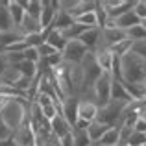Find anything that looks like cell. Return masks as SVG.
<instances>
[{
  "mask_svg": "<svg viewBox=\"0 0 146 146\" xmlns=\"http://www.w3.org/2000/svg\"><path fill=\"white\" fill-rule=\"evenodd\" d=\"M30 104L32 102H28L26 98H13V100H9V102L6 104V107H4L2 111H0L4 122L7 124V128H9L13 133L28 120Z\"/></svg>",
  "mask_w": 146,
  "mask_h": 146,
  "instance_id": "obj_1",
  "label": "cell"
},
{
  "mask_svg": "<svg viewBox=\"0 0 146 146\" xmlns=\"http://www.w3.org/2000/svg\"><path fill=\"white\" fill-rule=\"evenodd\" d=\"M122 67V82L128 83H144L146 82V59L129 52L120 57Z\"/></svg>",
  "mask_w": 146,
  "mask_h": 146,
  "instance_id": "obj_2",
  "label": "cell"
},
{
  "mask_svg": "<svg viewBox=\"0 0 146 146\" xmlns=\"http://www.w3.org/2000/svg\"><path fill=\"white\" fill-rule=\"evenodd\" d=\"M111 83H113V76L109 72H104L102 76L94 82L93 85V102L98 107H104L111 102Z\"/></svg>",
  "mask_w": 146,
  "mask_h": 146,
  "instance_id": "obj_3",
  "label": "cell"
},
{
  "mask_svg": "<svg viewBox=\"0 0 146 146\" xmlns=\"http://www.w3.org/2000/svg\"><path fill=\"white\" fill-rule=\"evenodd\" d=\"M128 106V104L124 102H115V100H111L107 106L100 107L98 109V122H102V124H107V126H118L120 124V117H122V111H124V107Z\"/></svg>",
  "mask_w": 146,
  "mask_h": 146,
  "instance_id": "obj_4",
  "label": "cell"
},
{
  "mask_svg": "<svg viewBox=\"0 0 146 146\" xmlns=\"http://www.w3.org/2000/svg\"><path fill=\"white\" fill-rule=\"evenodd\" d=\"M98 109L100 107L93 100L89 98H80V106H78V128L87 129L91 122H94L98 118Z\"/></svg>",
  "mask_w": 146,
  "mask_h": 146,
  "instance_id": "obj_5",
  "label": "cell"
},
{
  "mask_svg": "<svg viewBox=\"0 0 146 146\" xmlns=\"http://www.w3.org/2000/svg\"><path fill=\"white\" fill-rule=\"evenodd\" d=\"M57 11H59V0H43V11L39 17V24L43 32H50L54 26V19H56Z\"/></svg>",
  "mask_w": 146,
  "mask_h": 146,
  "instance_id": "obj_6",
  "label": "cell"
},
{
  "mask_svg": "<svg viewBox=\"0 0 146 146\" xmlns=\"http://www.w3.org/2000/svg\"><path fill=\"white\" fill-rule=\"evenodd\" d=\"M13 141L17 146H37V133L33 131L30 118L13 133Z\"/></svg>",
  "mask_w": 146,
  "mask_h": 146,
  "instance_id": "obj_7",
  "label": "cell"
},
{
  "mask_svg": "<svg viewBox=\"0 0 146 146\" xmlns=\"http://www.w3.org/2000/svg\"><path fill=\"white\" fill-rule=\"evenodd\" d=\"M89 54V50L83 46L82 43H80L78 39L76 41H68L67 48L63 50V59L67 61V63H74V65H80L83 61V57Z\"/></svg>",
  "mask_w": 146,
  "mask_h": 146,
  "instance_id": "obj_8",
  "label": "cell"
},
{
  "mask_svg": "<svg viewBox=\"0 0 146 146\" xmlns=\"http://www.w3.org/2000/svg\"><path fill=\"white\" fill-rule=\"evenodd\" d=\"M78 106H80V96H68L61 104V115L70 124V128H76V124H78Z\"/></svg>",
  "mask_w": 146,
  "mask_h": 146,
  "instance_id": "obj_9",
  "label": "cell"
},
{
  "mask_svg": "<svg viewBox=\"0 0 146 146\" xmlns=\"http://www.w3.org/2000/svg\"><path fill=\"white\" fill-rule=\"evenodd\" d=\"M93 54H94V59H96L98 67L102 68L104 72H109L111 74V67H113V52H111L104 43H100L98 48L94 50Z\"/></svg>",
  "mask_w": 146,
  "mask_h": 146,
  "instance_id": "obj_10",
  "label": "cell"
},
{
  "mask_svg": "<svg viewBox=\"0 0 146 146\" xmlns=\"http://www.w3.org/2000/svg\"><path fill=\"white\" fill-rule=\"evenodd\" d=\"M128 39V32H124V30L120 28H106L102 30V43L106 44L107 48L115 46V44L122 43V41Z\"/></svg>",
  "mask_w": 146,
  "mask_h": 146,
  "instance_id": "obj_11",
  "label": "cell"
},
{
  "mask_svg": "<svg viewBox=\"0 0 146 146\" xmlns=\"http://www.w3.org/2000/svg\"><path fill=\"white\" fill-rule=\"evenodd\" d=\"M78 41L89 50V52H94V50L98 48V44L102 43V30L100 28H89Z\"/></svg>",
  "mask_w": 146,
  "mask_h": 146,
  "instance_id": "obj_12",
  "label": "cell"
},
{
  "mask_svg": "<svg viewBox=\"0 0 146 146\" xmlns=\"http://www.w3.org/2000/svg\"><path fill=\"white\" fill-rule=\"evenodd\" d=\"M111 100H115V102H124V104L133 102V98L129 96V93L126 91L122 80H113V83H111Z\"/></svg>",
  "mask_w": 146,
  "mask_h": 146,
  "instance_id": "obj_13",
  "label": "cell"
},
{
  "mask_svg": "<svg viewBox=\"0 0 146 146\" xmlns=\"http://www.w3.org/2000/svg\"><path fill=\"white\" fill-rule=\"evenodd\" d=\"M13 67H17V70L21 72L22 78H28V80H32V82H35V80L39 78V65H37V63H32V61L22 59L21 63L13 65Z\"/></svg>",
  "mask_w": 146,
  "mask_h": 146,
  "instance_id": "obj_14",
  "label": "cell"
},
{
  "mask_svg": "<svg viewBox=\"0 0 146 146\" xmlns=\"http://www.w3.org/2000/svg\"><path fill=\"white\" fill-rule=\"evenodd\" d=\"M46 43L52 48H56L57 52L63 54V50L67 48L68 41H67V37L63 35V32H59V30H50V32L46 33Z\"/></svg>",
  "mask_w": 146,
  "mask_h": 146,
  "instance_id": "obj_15",
  "label": "cell"
},
{
  "mask_svg": "<svg viewBox=\"0 0 146 146\" xmlns=\"http://www.w3.org/2000/svg\"><path fill=\"white\" fill-rule=\"evenodd\" d=\"M50 131H52L54 135H57L59 139H63L65 135H68V133L72 131V128H70V124L63 118V115H57V117L50 122Z\"/></svg>",
  "mask_w": 146,
  "mask_h": 146,
  "instance_id": "obj_16",
  "label": "cell"
},
{
  "mask_svg": "<svg viewBox=\"0 0 146 146\" xmlns=\"http://www.w3.org/2000/svg\"><path fill=\"white\" fill-rule=\"evenodd\" d=\"M17 28L11 19V13H9V7H7V2L0 0V33L4 32H9V30Z\"/></svg>",
  "mask_w": 146,
  "mask_h": 146,
  "instance_id": "obj_17",
  "label": "cell"
},
{
  "mask_svg": "<svg viewBox=\"0 0 146 146\" xmlns=\"http://www.w3.org/2000/svg\"><path fill=\"white\" fill-rule=\"evenodd\" d=\"M19 30L22 32V35L28 37V35H33V33H43V30H41V24L37 19L30 17V15H26L24 19H22L21 26H19Z\"/></svg>",
  "mask_w": 146,
  "mask_h": 146,
  "instance_id": "obj_18",
  "label": "cell"
},
{
  "mask_svg": "<svg viewBox=\"0 0 146 146\" xmlns=\"http://www.w3.org/2000/svg\"><path fill=\"white\" fill-rule=\"evenodd\" d=\"M109 128H111V126L94 120V122H91L89 128H87V135H89V139L93 141V144H96V143H100V139L107 133V129H109Z\"/></svg>",
  "mask_w": 146,
  "mask_h": 146,
  "instance_id": "obj_19",
  "label": "cell"
},
{
  "mask_svg": "<svg viewBox=\"0 0 146 146\" xmlns=\"http://www.w3.org/2000/svg\"><path fill=\"white\" fill-rule=\"evenodd\" d=\"M19 41H24V35H22V32L19 28H13V30H9V32L0 33V46L4 50L7 46H11V44L19 43Z\"/></svg>",
  "mask_w": 146,
  "mask_h": 146,
  "instance_id": "obj_20",
  "label": "cell"
},
{
  "mask_svg": "<svg viewBox=\"0 0 146 146\" xmlns=\"http://www.w3.org/2000/svg\"><path fill=\"white\" fill-rule=\"evenodd\" d=\"M96 144L98 146H117V144H120V126H111V128L107 129V133Z\"/></svg>",
  "mask_w": 146,
  "mask_h": 146,
  "instance_id": "obj_21",
  "label": "cell"
},
{
  "mask_svg": "<svg viewBox=\"0 0 146 146\" xmlns=\"http://www.w3.org/2000/svg\"><path fill=\"white\" fill-rule=\"evenodd\" d=\"M21 72L17 70V67H7L6 70L0 74V83L2 85H7V87H15L19 82H21Z\"/></svg>",
  "mask_w": 146,
  "mask_h": 146,
  "instance_id": "obj_22",
  "label": "cell"
},
{
  "mask_svg": "<svg viewBox=\"0 0 146 146\" xmlns=\"http://www.w3.org/2000/svg\"><path fill=\"white\" fill-rule=\"evenodd\" d=\"M74 24V17L72 15H68L67 11H57L56 19H54V26L52 30H59V32H65L67 28H70V26Z\"/></svg>",
  "mask_w": 146,
  "mask_h": 146,
  "instance_id": "obj_23",
  "label": "cell"
},
{
  "mask_svg": "<svg viewBox=\"0 0 146 146\" xmlns=\"http://www.w3.org/2000/svg\"><path fill=\"white\" fill-rule=\"evenodd\" d=\"M7 7H9V13H11V19H13L15 26L19 28L21 22H22V19L26 17V9L22 7L21 0H9V2H7Z\"/></svg>",
  "mask_w": 146,
  "mask_h": 146,
  "instance_id": "obj_24",
  "label": "cell"
},
{
  "mask_svg": "<svg viewBox=\"0 0 146 146\" xmlns=\"http://www.w3.org/2000/svg\"><path fill=\"white\" fill-rule=\"evenodd\" d=\"M21 4L26 9V15H30V17L39 21L41 11H43V2H41V0H28V2H26V0H21Z\"/></svg>",
  "mask_w": 146,
  "mask_h": 146,
  "instance_id": "obj_25",
  "label": "cell"
},
{
  "mask_svg": "<svg viewBox=\"0 0 146 146\" xmlns=\"http://www.w3.org/2000/svg\"><path fill=\"white\" fill-rule=\"evenodd\" d=\"M72 139H74V146H93V141L87 135V129L83 128H72Z\"/></svg>",
  "mask_w": 146,
  "mask_h": 146,
  "instance_id": "obj_26",
  "label": "cell"
},
{
  "mask_svg": "<svg viewBox=\"0 0 146 146\" xmlns=\"http://www.w3.org/2000/svg\"><path fill=\"white\" fill-rule=\"evenodd\" d=\"M96 4L98 2H93V0H80L78 7L74 9V13H72V17H80V15H85V13H93L94 9H96Z\"/></svg>",
  "mask_w": 146,
  "mask_h": 146,
  "instance_id": "obj_27",
  "label": "cell"
},
{
  "mask_svg": "<svg viewBox=\"0 0 146 146\" xmlns=\"http://www.w3.org/2000/svg\"><path fill=\"white\" fill-rule=\"evenodd\" d=\"M94 15H96V26L100 30H104L107 26V22H109V15H107L106 7L102 6V2L96 4V9H94Z\"/></svg>",
  "mask_w": 146,
  "mask_h": 146,
  "instance_id": "obj_28",
  "label": "cell"
},
{
  "mask_svg": "<svg viewBox=\"0 0 146 146\" xmlns=\"http://www.w3.org/2000/svg\"><path fill=\"white\" fill-rule=\"evenodd\" d=\"M74 22H76V24L85 26V28H98V26H96V15H94V11H93V13H85V15L76 17Z\"/></svg>",
  "mask_w": 146,
  "mask_h": 146,
  "instance_id": "obj_29",
  "label": "cell"
},
{
  "mask_svg": "<svg viewBox=\"0 0 146 146\" xmlns=\"http://www.w3.org/2000/svg\"><path fill=\"white\" fill-rule=\"evenodd\" d=\"M124 146H146V133H139L133 129V133L129 135Z\"/></svg>",
  "mask_w": 146,
  "mask_h": 146,
  "instance_id": "obj_30",
  "label": "cell"
},
{
  "mask_svg": "<svg viewBox=\"0 0 146 146\" xmlns=\"http://www.w3.org/2000/svg\"><path fill=\"white\" fill-rule=\"evenodd\" d=\"M128 37L131 41H135V43H139V41H146V30L143 26H133L131 30H128Z\"/></svg>",
  "mask_w": 146,
  "mask_h": 146,
  "instance_id": "obj_31",
  "label": "cell"
},
{
  "mask_svg": "<svg viewBox=\"0 0 146 146\" xmlns=\"http://www.w3.org/2000/svg\"><path fill=\"white\" fill-rule=\"evenodd\" d=\"M22 59H26V61H32V63H37L39 65V61H41V54H39V50L37 48H33V46H28L22 52Z\"/></svg>",
  "mask_w": 146,
  "mask_h": 146,
  "instance_id": "obj_32",
  "label": "cell"
},
{
  "mask_svg": "<svg viewBox=\"0 0 146 146\" xmlns=\"http://www.w3.org/2000/svg\"><path fill=\"white\" fill-rule=\"evenodd\" d=\"M80 0H59V9L61 11H67L68 15L74 13V9L78 7Z\"/></svg>",
  "mask_w": 146,
  "mask_h": 146,
  "instance_id": "obj_33",
  "label": "cell"
},
{
  "mask_svg": "<svg viewBox=\"0 0 146 146\" xmlns=\"http://www.w3.org/2000/svg\"><path fill=\"white\" fill-rule=\"evenodd\" d=\"M133 13L137 15V19H139V21H144V19H146V0H135Z\"/></svg>",
  "mask_w": 146,
  "mask_h": 146,
  "instance_id": "obj_34",
  "label": "cell"
},
{
  "mask_svg": "<svg viewBox=\"0 0 146 146\" xmlns=\"http://www.w3.org/2000/svg\"><path fill=\"white\" fill-rule=\"evenodd\" d=\"M131 106L135 107V111L139 113V118L146 120V98H141V100H133Z\"/></svg>",
  "mask_w": 146,
  "mask_h": 146,
  "instance_id": "obj_35",
  "label": "cell"
},
{
  "mask_svg": "<svg viewBox=\"0 0 146 146\" xmlns=\"http://www.w3.org/2000/svg\"><path fill=\"white\" fill-rule=\"evenodd\" d=\"M41 111H43V117L46 118V120H50V122H52L54 118L57 117V115H61V113H59V109H57V106H48V107H43Z\"/></svg>",
  "mask_w": 146,
  "mask_h": 146,
  "instance_id": "obj_36",
  "label": "cell"
},
{
  "mask_svg": "<svg viewBox=\"0 0 146 146\" xmlns=\"http://www.w3.org/2000/svg\"><path fill=\"white\" fill-rule=\"evenodd\" d=\"M37 50H39V54H41V59H46V57L54 56V54H57V50H56V48H52L48 43H43ZM59 54H61V52H59Z\"/></svg>",
  "mask_w": 146,
  "mask_h": 146,
  "instance_id": "obj_37",
  "label": "cell"
},
{
  "mask_svg": "<svg viewBox=\"0 0 146 146\" xmlns=\"http://www.w3.org/2000/svg\"><path fill=\"white\" fill-rule=\"evenodd\" d=\"M13 137V131L7 128V124L4 122L2 115H0V141H6V139H11Z\"/></svg>",
  "mask_w": 146,
  "mask_h": 146,
  "instance_id": "obj_38",
  "label": "cell"
},
{
  "mask_svg": "<svg viewBox=\"0 0 146 146\" xmlns=\"http://www.w3.org/2000/svg\"><path fill=\"white\" fill-rule=\"evenodd\" d=\"M131 52H135L137 56H141L143 59H146V41H139V43H135Z\"/></svg>",
  "mask_w": 146,
  "mask_h": 146,
  "instance_id": "obj_39",
  "label": "cell"
},
{
  "mask_svg": "<svg viewBox=\"0 0 146 146\" xmlns=\"http://www.w3.org/2000/svg\"><path fill=\"white\" fill-rule=\"evenodd\" d=\"M133 133V128L128 126H120V144H126V141L129 139V135Z\"/></svg>",
  "mask_w": 146,
  "mask_h": 146,
  "instance_id": "obj_40",
  "label": "cell"
},
{
  "mask_svg": "<svg viewBox=\"0 0 146 146\" xmlns=\"http://www.w3.org/2000/svg\"><path fill=\"white\" fill-rule=\"evenodd\" d=\"M135 131L139 133H146V120H143V118H139L135 124Z\"/></svg>",
  "mask_w": 146,
  "mask_h": 146,
  "instance_id": "obj_41",
  "label": "cell"
},
{
  "mask_svg": "<svg viewBox=\"0 0 146 146\" xmlns=\"http://www.w3.org/2000/svg\"><path fill=\"white\" fill-rule=\"evenodd\" d=\"M9 100H13V98H7V96H2V94H0V111L6 107V104L9 102Z\"/></svg>",
  "mask_w": 146,
  "mask_h": 146,
  "instance_id": "obj_42",
  "label": "cell"
},
{
  "mask_svg": "<svg viewBox=\"0 0 146 146\" xmlns=\"http://www.w3.org/2000/svg\"><path fill=\"white\" fill-rule=\"evenodd\" d=\"M0 146H17V144H15L13 137H11V139H6V141H0Z\"/></svg>",
  "mask_w": 146,
  "mask_h": 146,
  "instance_id": "obj_43",
  "label": "cell"
},
{
  "mask_svg": "<svg viewBox=\"0 0 146 146\" xmlns=\"http://www.w3.org/2000/svg\"><path fill=\"white\" fill-rule=\"evenodd\" d=\"M141 26H143V28L146 30V19H144V21H141Z\"/></svg>",
  "mask_w": 146,
  "mask_h": 146,
  "instance_id": "obj_44",
  "label": "cell"
},
{
  "mask_svg": "<svg viewBox=\"0 0 146 146\" xmlns=\"http://www.w3.org/2000/svg\"><path fill=\"white\" fill-rule=\"evenodd\" d=\"M117 146H124V144H117Z\"/></svg>",
  "mask_w": 146,
  "mask_h": 146,
  "instance_id": "obj_45",
  "label": "cell"
},
{
  "mask_svg": "<svg viewBox=\"0 0 146 146\" xmlns=\"http://www.w3.org/2000/svg\"><path fill=\"white\" fill-rule=\"evenodd\" d=\"M93 146H98V144H93Z\"/></svg>",
  "mask_w": 146,
  "mask_h": 146,
  "instance_id": "obj_46",
  "label": "cell"
},
{
  "mask_svg": "<svg viewBox=\"0 0 146 146\" xmlns=\"http://www.w3.org/2000/svg\"><path fill=\"white\" fill-rule=\"evenodd\" d=\"M144 85H146V82H144Z\"/></svg>",
  "mask_w": 146,
  "mask_h": 146,
  "instance_id": "obj_47",
  "label": "cell"
}]
</instances>
